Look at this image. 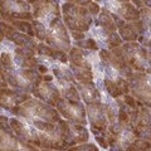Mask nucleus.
<instances>
[{
    "instance_id": "nucleus-1",
    "label": "nucleus",
    "mask_w": 151,
    "mask_h": 151,
    "mask_svg": "<svg viewBox=\"0 0 151 151\" xmlns=\"http://www.w3.org/2000/svg\"><path fill=\"white\" fill-rule=\"evenodd\" d=\"M15 116H23L28 120H42L47 122L55 124L60 120L58 111H55L53 107L48 106L38 100H28L27 102L22 103L20 106H17L10 110Z\"/></svg>"
},
{
    "instance_id": "nucleus-2",
    "label": "nucleus",
    "mask_w": 151,
    "mask_h": 151,
    "mask_svg": "<svg viewBox=\"0 0 151 151\" xmlns=\"http://www.w3.org/2000/svg\"><path fill=\"white\" fill-rule=\"evenodd\" d=\"M8 122V117L0 115V151H38L27 141L15 137Z\"/></svg>"
},
{
    "instance_id": "nucleus-3",
    "label": "nucleus",
    "mask_w": 151,
    "mask_h": 151,
    "mask_svg": "<svg viewBox=\"0 0 151 151\" xmlns=\"http://www.w3.org/2000/svg\"><path fill=\"white\" fill-rule=\"evenodd\" d=\"M64 13V22L72 30L84 32L89 29L91 25V17L86 6L77 5L72 3H65L62 6Z\"/></svg>"
},
{
    "instance_id": "nucleus-4",
    "label": "nucleus",
    "mask_w": 151,
    "mask_h": 151,
    "mask_svg": "<svg viewBox=\"0 0 151 151\" xmlns=\"http://www.w3.org/2000/svg\"><path fill=\"white\" fill-rule=\"evenodd\" d=\"M29 3L25 0H0V15L5 19V22H10L13 19L32 20L33 15L29 12Z\"/></svg>"
},
{
    "instance_id": "nucleus-5",
    "label": "nucleus",
    "mask_w": 151,
    "mask_h": 151,
    "mask_svg": "<svg viewBox=\"0 0 151 151\" xmlns=\"http://www.w3.org/2000/svg\"><path fill=\"white\" fill-rule=\"evenodd\" d=\"M5 78L8 84H10L14 88L19 89H34L37 86H39L43 77L33 69H23L20 72H6Z\"/></svg>"
},
{
    "instance_id": "nucleus-6",
    "label": "nucleus",
    "mask_w": 151,
    "mask_h": 151,
    "mask_svg": "<svg viewBox=\"0 0 151 151\" xmlns=\"http://www.w3.org/2000/svg\"><path fill=\"white\" fill-rule=\"evenodd\" d=\"M47 43L53 45L57 50H67L69 48V37L65 27L62 24L59 18H54L50 22V30L47 32Z\"/></svg>"
},
{
    "instance_id": "nucleus-7",
    "label": "nucleus",
    "mask_w": 151,
    "mask_h": 151,
    "mask_svg": "<svg viewBox=\"0 0 151 151\" xmlns=\"http://www.w3.org/2000/svg\"><path fill=\"white\" fill-rule=\"evenodd\" d=\"M58 112H60L67 120L74 121L79 125L86 124V108L79 102H69L67 100H59L57 103Z\"/></svg>"
},
{
    "instance_id": "nucleus-8",
    "label": "nucleus",
    "mask_w": 151,
    "mask_h": 151,
    "mask_svg": "<svg viewBox=\"0 0 151 151\" xmlns=\"http://www.w3.org/2000/svg\"><path fill=\"white\" fill-rule=\"evenodd\" d=\"M30 100V96L28 94L19 93L15 89H9V88H0V107L5 108L10 111L12 108L20 106L22 103Z\"/></svg>"
},
{
    "instance_id": "nucleus-9",
    "label": "nucleus",
    "mask_w": 151,
    "mask_h": 151,
    "mask_svg": "<svg viewBox=\"0 0 151 151\" xmlns=\"http://www.w3.org/2000/svg\"><path fill=\"white\" fill-rule=\"evenodd\" d=\"M33 93H34L35 98H39V100L44 101L45 103H48L50 106H55L58 101L60 100V94L59 91L55 87H53L50 83H43L37 86L33 89Z\"/></svg>"
},
{
    "instance_id": "nucleus-10",
    "label": "nucleus",
    "mask_w": 151,
    "mask_h": 151,
    "mask_svg": "<svg viewBox=\"0 0 151 151\" xmlns=\"http://www.w3.org/2000/svg\"><path fill=\"white\" fill-rule=\"evenodd\" d=\"M87 112L89 116V121L91 125L96 129H100L105 131L107 125V117H106V108L103 107L100 102L92 103V105L87 106Z\"/></svg>"
},
{
    "instance_id": "nucleus-11",
    "label": "nucleus",
    "mask_w": 151,
    "mask_h": 151,
    "mask_svg": "<svg viewBox=\"0 0 151 151\" xmlns=\"http://www.w3.org/2000/svg\"><path fill=\"white\" fill-rule=\"evenodd\" d=\"M34 5V18H42V17H48L49 14H53L55 18H59V8L53 0H38Z\"/></svg>"
},
{
    "instance_id": "nucleus-12",
    "label": "nucleus",
    "mask_w": 151,
    "mask_h": 151,
    "mask_svg": "<svg viewBox=\"0 0 151 151\" xmlns=\"http://www.w3.org/2000/svg\"><path fill=\"white\" fill-rule=\"evenodd\" d=\"M78 89L81 94L83 96V100L86 101L87 105H92V103H97L101 101V96H100V92L94 88L93 83H79L77 84Z\"/></svg>"
},
{
    "instance_id": "nucleus-13",
    "label": "nucleus",
    "mask_w": 151,
    "mask_h": 151,
    "mask_svg": "<svg viewBox=\"0 0 151 151\" xmlns=\"http://www.w3.org/2000/svg\"><path fill=\"white\" fill-rule=\"evenodd\" d=\"M97 23L100 24L101 27H103L107 32H116V24L115 22H113V19L111 17V13L107 10V9H102L101 10V14L100 17H98V20Z\"/></svg>"
},
{
    "instance_id": "nucleus-14",
    "label": "nucleus",
    "mask_w": 151,
    "mask_h": 151,
    "mask_svg": "<svg viewBox=\"0 0 151 151\" xmlns=\"http://www.w3.org/2000/svg\"><path fill=\"white\" fill-rule=\"evenodd\" d=\"M69 59H70V63L73 65H77V67H83V68H89L91 69V65L84 58V53L78 49V48H73L70 49V53H69Z\"/></svg>"
},
{
    "instance_id": "nucleus-15",
    "label": "nucleus",
    "mask_w": 151,
    "mask_h": 151,
    "mask_svg": "<svg viewBox=\"0 0 151 151\" xmlns=\"http://www.w3.org/2000/svg\"><path fill=\"white\" fill-rule=\"evenodd\" d=\"M120 13L126 20H131V22L137 20L140 17V12L129 3H122V5L120 6Z\"/></svg>"
},
{
    "instance_id": "nucleus-16",
    "label": "nucleus",
    "mask_w": 151,
    "mask_h": 151,
    "mask_svg": "<svg viewBox=\"0 0 151 151\" xmlns=\"http://www.w3.org/2000/svg\"><path fill=\"white\" fill-rule=\"evenodd\" d=\"M9 24H12L17 30L22 32V33H25V34L33 37L34 35V32H33V25L30 24L29 22L27 20H17V19H13L10 22H6Z\"/></svg>"
},
{
    "instance_id": "nucleus-17",
    "label": "nucleus",
    "mask_w": 151,
    "mask_h": 151,
    "mask_svg": "<svg viewBox=\"0 0 151 151\" xmlns=\"http://www.w3.org/2000/svg\"><path fill=\"white\" fill-rule=\"evenodd\" d=\"M120 35L126 42H135L137 39V33L132 29L130 25H124L122 28H120Z\"/></svg>"
},
{
    "instance_id": "nucleus-18",
    "label": "nucleus",
    "mask_w": 151,
    "mask_h": 151,
    "mask_svg": "<svg viewBox=\"0 0 151 151\" xmlns=\"http://www.w3.org/2000/svg\"><path fill=\"white\" fill-rule=\"evenodd\" d=\"M32 25H33V30H34V35L39 40H45L47 39V29H45V27L38 20L33 22Z\"/></svg>"
},
{
    "instance_id": "nucleus-19",
    "label": "nucleus",
    "mask_w": 151,
    "mask_h": 151,
    "mask_svg": "<svg viewBox=\"0 0 151 151\" xmlns=\"http://www.w3.org/2000/svg\"><path fill=\"white\" fill-rule=\"evenodd\" d=\"M0 63H1L3 68L6 70V72H12L14 70V62H13V58L9 53H1L0 54Z\"/></svg>"
},
{
    "instance_id": "nucleus-20",
    "label": "nucleus",
    "mask_w": 151,
    "mask_h": 151,
    "mask_svg": "<svg viewBox=\"0 0 151 151\" xmlns=\"http://www.w3.org/2000/svg\"><path fill=\"white\" fill-rule=\"evenodd\" d=\"M63 94H64L65 100L69 101V102H79L78 91H77V89H76V87H73V86L65 88L64 91H63Z\"/></svg>"
},
{
    "instance_id": "nucleus-21",
    "label": "nucleus",
    "mask_w": 151,
    "mask_h": 151,
    "mask_svg": "<svg viewBox=\"0 0 151 151\" xmlns=\"http://www.w3.org/2000/svg\"><path fill=\"white\" fill-rule=\"evenodd\" d=\"M105 87H106V89H107V92L110 93L112 97L119 98V97L121 96V93H120V91H119V88H117L116 83L113 82V81H111V79H106V81H105Z\"/></svg>"
},
{
    "instance_id": "nucleus-22",
    "label": "nucleus",
    "mask_w": 151,
    "mask_h": 151,
    "mask_svg": "<svg viewBox=\"0 0 151 151\" xmlns=\"http://www.w3.org/2000/svg\"><path fill=\"white\" fill-rule=\"evenodd\" d=\"M107 44L108 47H110L111 49L116 48V47H120L121 45V38L116 34L115 32H108L107 34Z\"/></svg>"
},
{
    "instance_id": "nucleus-23",
    "label": "nucleus",
    "mask_w": 151,
    "mask_h": 151,
    "mask_svg": "<svg viewBox=\"0 0 151 151\" xmlns=\"http://www.w3.org/2000/svg\"><path fill=\"white\" fill-rule=\"evenodd\" d=\"M37 52L40 55H47V57H53V53H54V50L52 49L50 47L45 45L43 43H40V44L37 45Z\"/></svg>"
},
{
    "instance_id": "nucleus-24",
    "label": "nucleus",
    "mask_w": 151,
    "mask_h": 151,
    "mask_svg": "<svg viewBox=\"0 0 151 151\" xmlns=\"http://www.w3.org/2000/svg\"><path fill=\"white\" fill-rule=\"evenodd\" d=\"M37 59L34 57H32V58H24L20 60V65L23 67V69H33L34 67H37Z\"/></svg>"
},
{
    "instance_id": "nucleus-25",
    "label": "nucleus",
    "mask_w": 151,
    "mask_h": 151,
    "mask_svg": "<svg viewBox=\"0 0 151 151\" xmlns=\"http://www.w3.org/2000/svg\"><path fill=\"white\" fill-rule=\"evenodd\" d=\"M68 151H98V149L93 144H87L81 146H70Z\"/></svg>"
},
{
    "instance_id": "nucleus-26",
    "label": "nucleus",
    "mask_w": 151,
    "mask_h": 151,
    "mask_svg": "<svg viewBox=\"0 0 151 151\" xmlns=\"http://www.w3.org/2000/svg\"><path fill=\"white\" fill-rule=\"evenodd\" d=\"M78 45H81V47H83V48L89 49V50H97L98 49V45H97V43L93 39H86V40H83V42L79 40L78 42Z\"/></svg>"
},
{
    "instance_id": "nucleus-27",
    "label": "nucleus",
    "mask_w": 151,
    "mask_h": 151,
    "mask_svg": "<svg viewBox=\"0 0 151 151\" xmlns=\"http://www.w3.org/2000/svg\"><path fill=\"white\" fill-rule=\"evenodd\" d=\"M115 83H116V86H117V88H119L121 94H127V92H129V83H127L125 79L119 78Z\"/></svg>"
},
{
    "instance_id": "nucleus-28",
    "label": "nucleus",
    "mask_w": 151,
    "mask_h": 151,
    "mask_svg": "<svg viewBox=\"0 0 151 151\" xmlns=\"http://www.w3.org/2000/svg\"><path fill=\"white\" fill-rule=\"evenodd\" d=\"M134 146L137 150H141V151H146V150H150L151 147V144L149 142V141L146 140H136L134 142Z\"/></svg>"
},
{
    "instance_id": "nucleus-29",
    "label": "nucleus",
    "mask_w": 151,
    "mask_h": 151,
    "mask_svg": "<svg viewBox=\"0 0 151 151\" xmlns=\"http://www.w3.org/2000/svg\"><path fill=\"white\" fill-rule=\"evenodd\" d=\"M87 10H88L89 14H92V15H97V14L101 12V8H100V5H98L97 3H89Z\"/></svg>"
},
{
    "instance_id": "nucleus-30",
    "label": "nucleus",
    "mask_w": 151,
    "mask_h": 151,
    "mask_svg": "<svg viewBox=\"0 0 151 151\" xmlns=\"http://www.w3.org/2000/svg\"><path fill=\"white\" fill-rule=\"evenodd\" d=\"M5 73H6V70L3 68L1 63H0V88H5L8 86V82H6V78H5Z\"/></svg>"
},
{
    "instance_id": "nucleus-31",
    "label": "nucleus",
    "mask_w": 151,
    "mask_h": 151,
    "mask_svg": "<svg viewBox=\"0 0 151 151\" xmlns=\"http://www.w3.org/2000/svg\"><path fill=\"white\" fill-rule=\"evenodd\" d=\"M53 58L60 60L62 63H65V62L68 60L67 55H65V53H64V52H62V50H54V53H53Z\"/></svg>"
},
{
    "instance_id": "nucleus-32",
    "label": "nucleus",
    "mask_w": 151,
    "mask_h": 151,
    "mask_svg": "<svg viewBox=\"0 0 151 151\" xmlns=\"http://www.w3.org/2000/svg\"><path fill=\"white\" fill-rule=\"evenodd\" d=\"M124 100H125V103L126 106H130L131 108H135L136 107V100L132 96H129V94H125L124 96Z\"/></svg>"
},
{
    "instance_id": "nucleus-33",
    "label": "nucleus",
    "mask_w": 151,
    "mask_h": 151,
    "mask_svg": "<svg viewBox=\"0 0 151 151\" xmlns=\"http://www.w3.org/2000/svg\"><path fill=\"white\" fill-rule=\"evenodd\" d=\"M96 141L100 144V146H102V147H105V149H107L108 146H110L108 145V141L106 140V136H102V135L101 136H96Z\"/></svg>"
},
{
    "instance_id": "nucleus-34",
    "label": "nucleus",
    "mask_w": 151,
    "mask_h": 151,
    "mask_svg": "<svg viewBox=\"0 0 151 151\" xmlns=\"http://www.w3.org/2000/svg\"><path fill=\"white\" fill-rule=\"evenodd\" d=\"M72 35L76 40H82L83 38H84V34H83V32H78V30H72Z\"/></svg>"
},
{
    "instance_id": "nucleus-35",
    "label": "nucleus",
    "mask_w": 151,
    "mask_h": 151,
    "mask_svg": "<svg viewBox=\"0 0 151 151\" xmlns=\"http://www.w3.org/2000/svg\"><path fill=\"white\" fill-rule=\"evenodd\" d=\"M69 3H72V4H77V5H88L89 3H91V0H68Z\"/></svg>"
},
{
    "instance_id": "nucleus-36",
    "label": "nucleus",
    "mask_w": 151,
    "mask_h": 151,
    "mask_svg": "<svg viewBox=\"0 0 151 151\" xmlns=\"http://www.w3.org/2000/svg\"><path fill=\"white\" fill-rule=\"evenodd\" d=\"M38 70L40 73H47V67L45 65H38Z\"/></svg>"
},
{
    "instance_id": "nucleus-37",
    "label": "nucleus",
    "mask_w": 151,
    "mask_h": 151,
    "mask_svg": "<svg viewBox=\"0 0 151 151\" xmlns=\"http://www.w3.org/2000/svg\"><path fill=\"white\" fill-rule=\"evenodd\" d=\"M43 79H44V82H50L52 79H53V77H52V76H44Z\"/></svg>"
},
{
    "instance_id": "nucleus-38",
    "label": "nucleus",
    "mask_w": 151,
    "mask_h": 151,
    "mask_svg": "<svg viewBox=\"0 0 151 151\" xmlns=\"http://www.w3.org/2000/svg\"><path fill=\"white\" fill-rule=\"evenodd\" d=\"M142 4H144V5H146V6L151 8V0H142Z\"/></svg>"
},
{
    "instance_id": "nucleus-39",
    "label": "nucleus",
    "mask_w": 151,
    "mask_h": 151,
    "mask_svg": "<svg viewBox=\"0 0 151 151\" xmlns=\"http://www.w3.org/2000/svg\"><path fill=\"white\" fill-rule=\"evenodd\" d=\"M4 38H5V33H4L1 29H0V43L4 40Z\"/></svg>"
},
{
    "instance_id": "nucleus-40",
    "label": "nucleus",
    "mask_w": 151,
    "mask_h": 151,
    "mask_svg": "<svg viewBox=\"0 0 151 151\" xmlns=\"http://www.w3.org/2000/svg\"><path fill=\"white\" fill-rule=\"evenodd\" d=\"M126 151H137V149H136V147H135V146H134V145H132V146H129V147H127V149H126Z\"/></svg>"
},
{
    "instance_id": "nucleus-41",
    "label": "nucleus",
    "mask_w": 151,
    "mask_h": 151,
    "mask_svg": "<svg viewBox=\"0 0 151 151\" xmlns=\"http://www.w3.org/2000/svg\"><path fill=\"white\" fill-rule=\"evenodd\" d=\"M135 4H137V6H142V1L141 0H134Z\"/></svg>"
},
{
    "instance_id": "nucleus-42",
    "label": "nucleus",
    "mask_w": 151,
    "mask_h": 151,
    "mask_svg": "<svg viewBox=\"0 0 151 151\" xmlns=\"http://www.w3.org/2000/svg\"><path fill=\"white\" fill-rule=\"evenodd\" d=\"M27 3H29V4H34V3H37L38 0H25Z\"/></svg>"
},
{
    "instance_id": "nucleus-43",
    "label": "nucleus",
    "mask_w": 151,
    "mask_h": 151,
    "mask_svg": "<svg viewBox=\"0 0 151 151\" xmlns=\"http://www.w3.org/2000/svg\"><path fill=\"white\" fill-rule=\"evenodd\" d=\"M119 1H121V3H129L130 0H119Z\"/></svg>"
},
{
    "instance_id": "nucleus-44",
    "label": "nucleus",
    "mask_w": 151,
    "mask_h": 151,
    "mask_svg": "<svg viewBox=\"0 0 151 151\" xmlns=\"http://www.w3.org/2000/svg\"><path fill=\"white\" fill-rule=\"evenodd\" d=\"M149 47H151V40H150V42H149Z\"/></svg>"
},
{
    "instance_id": "nucleus-45",
    "label": "nucleus",
    "mask_w": 151,
    "mask_h": 151,
    "mask_svg": "<svg viewBox=\"0 0 151 151\" xmlns=\"http://www.w3.org/2000/svg\"><path fill=\"white\" fill-rule=\"evenodd\" d=\"M96 1H102V0H96Z\"/></svg>"
},
{
    "instance_id": "nucleus-46",
    "label": "nucleus",
    "mask_w": 151,
    "mask_h": 151,
    "mask_svg": "<svg viewBox=\"0 0 151 151\" xmlns=\"http://www.w3.org/2000/svg\"><path fill=\"white\" fill-rule=\"evenodd\" d=\"M119 151H122V150H119Z\"/></svg>"
}]
</instances>
